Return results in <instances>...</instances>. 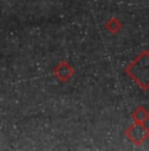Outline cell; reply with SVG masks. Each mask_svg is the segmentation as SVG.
I'll return each instance as SVG.
<instances>
[{
    "label": "cell",
    "instance_id": "5",
    "mask_svg": "<svg viewBox=\"0 0 149 151\" xmlns=\"http://www.w3.org/2000/svg\"><path fill=\"white\" fill-rule=\"evenodd\" d=\"M104 27H106V29L110 32L111 34H116L123 29V22L118 19V17H111L110 20L106 21Z\"/></svg>",
    "mask_w": 149,
    "mask_h": 151
},
{
    "label": "cell",
    "instance_id": "2",
    "mask_svg": "<svg viewBox=\"0 0 149 151\" xmlns=\"http://www.w3.org/2000/svg\"><path fill=\"white\" fill-rule=\"evenodd\" d=\"M124 135L133 145L141 146L145 141L149 139V127L145 124L133 122L129 127H127V130L124 132Z\"/></svg>",
    "mask_w": 149,
    "mask_h": 151
},
{
    "label": "cell",
    "instance_id": "1",
    "mask_svg": "<svg viewBox=\"0 0 149 151\" xmlns=\"http://www.w3.org/2000/svg\"><path fill=\"white\" fill-rule=\"evenodd\" d=\"M124 71L142 91H148L149 89V51L142 50L124 68Z\"/></svg>",
    "mask_w": 149,
    "mask_h": 151
},
{
    "label": "cell",
    "instance_id": "3",
    "mask_svg": "<svg viewBox=\"0 0 149 151\" xmlns=\"http://www.w3.org/2000/svg\"><path fill=\"white\" fill-rule=\"evenodd\" d=\"M75 68L68 62V60H61L57 66L53 68V75L60 80L61 83H66L74 76Z\"/></svg>",
    "mask_w": 149,
    "mask_h": 151
},
{
    "label": "cell",
    "instance_id": "4",
    "mask_svg": "<svg viewBox=\"0 0 149 151\" xmlns=\"http://www.w3.org/2000/svg\"><path fill=\"white\" fill-rule=\"evenodd\" d=\"M131 117H132L133 122L145 124L149 120V110L145 108L144 105H139L136 109L132 110V113H131Z\"/></svg>",
    "mask_w": 149,
    "mask_h": 151
}]
</instances>
